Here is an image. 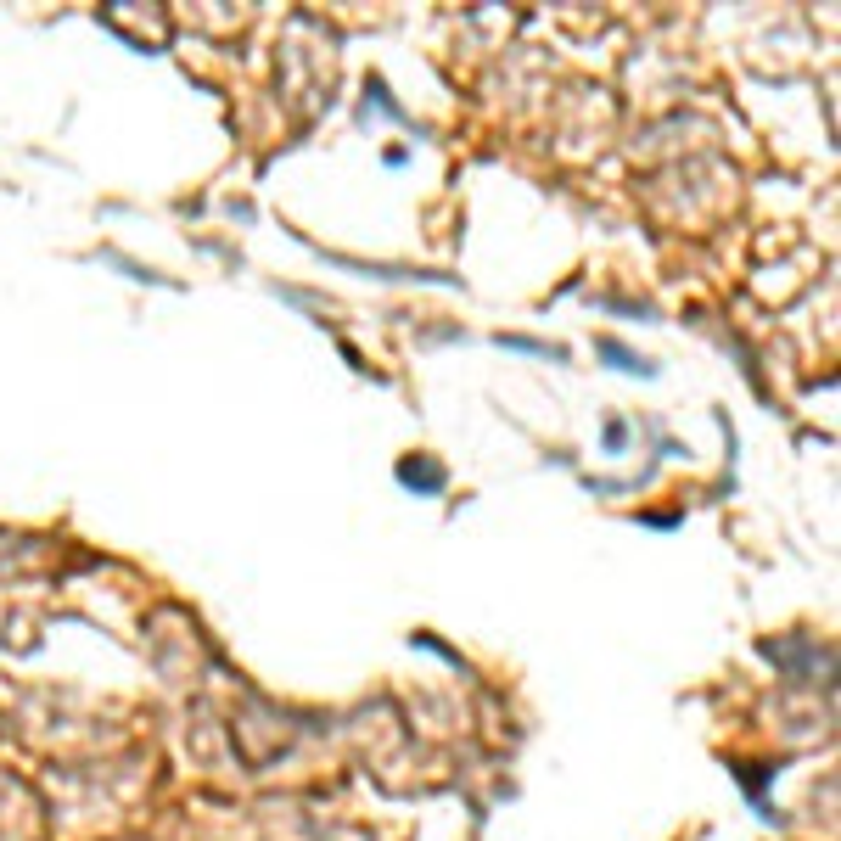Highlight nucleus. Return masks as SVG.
<instances>
[{"label":"nucleus","mask_w":841,"mask_h":841,"mask_svg":"<svg viewBox=\"0 0 841 841\" xmlns=\"http://www.w3.org/2000/svg\"><path fill=\"white\" fill-rule=\"evenodd\" d=\"M399 477H404L410 488H427V494L443 483V471H438V466H415V460H404V466H399Z\"/></svg>","instance_id":"1"}]
</instances>
